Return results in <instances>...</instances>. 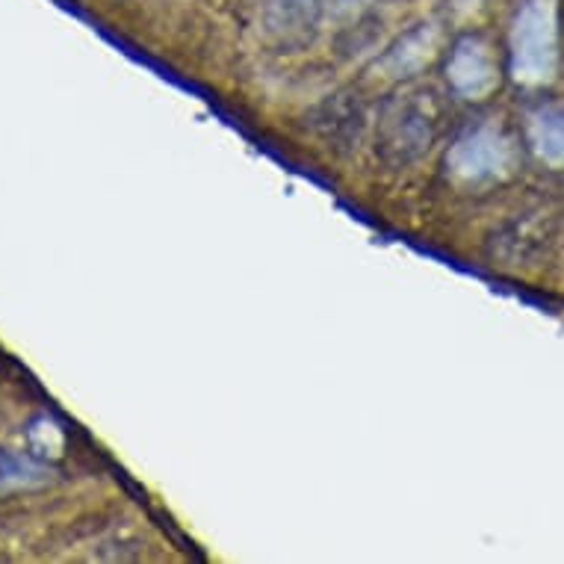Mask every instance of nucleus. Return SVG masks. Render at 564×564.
Masks as SVG:
<instances>
[{
  "label": "nucleus",
  "mask_w": 564,
  "mask_h": 564,
  "mask_svg": "<svg viewBox=\"0 0 564 564\" xmlns=\"http://www.w3.org/2000/svg\"><path fill=\"white\" fill-rule=\"evenodd\" d=\"M509 47L518 84H550L558 68V0H523L511 24Z\"/></svg>",
  "instance_id": "1"
},
{
  "label": "nucleus",
  "mask_w": 564,
  "mask_h": 564,
  "mask_svg": "<svg viewBox=\"0 0 564 564\" xmlns=\"http://www.w3.org/2000/svg\"><path fill=\"white\" fill-rule=\"evenodd\" d=\"M511 166L509 139L494 128H476L464 133L449 151V169L464 181H490Z\"/></svg>",
  "instance_id": "2"
},
{
  "label": "nucleus",
  "mask_w": 564,
  "mask_h": 564,
  "mask_svg": "<svg viewBox=\"0 0 564 564\" xmlns=\"http://www.w3.org/2000/svg\"><path fill=\"white\" fill-rule=\"evenodd\" d=\"M446 80L455 93H462L470 101H479L500 84V68L490 54V45L479 36H464L455 42L449 63H446Z\"/></svg>",
  "instance_id": "3"
},
{
  "label": "nucleus",
  "mask_w": 564,
  "mask_h": 564,
  "mask_svg": "<svg viewBox=\"0 0 564 564\" xmlns=\"http://www.w3.org/2000/svg\"><path fill=\"white\" fill-rule=\"evenodd\" d=\"M529 145L541 163L564 169V107H541L529 116Z\"/></svg>",
  "instance_id": "4"
},
{
  "label": "nucleus",
  "mask_w": 564,
  "mask_h": 564,
  "mask_svg": "<svg viewBox=\"0 0 564 564\" xmlns=\"http://www.w3.org/2000/svg\"><path fill=\"white\" fill-rule=\"evenodd\" d=\"M51 467L36 462L33 455L0 449V500L19 494V490H36L51 481Z\"/></svg>",
  "instance_id": "5"
},
{
  "label": "nucleus",
  "mask_w": 564,
  "mask_h": 564,
  "mask_svg": "<svg viewBox=\"0 0 564 564\" xmlns=\"http://www.w3.org/2000/svg\"><path fill=\"white\" fill-rule=\"evenodd\" d=\"M299 3H307V0H299Z\"/></svg>",
  "instance_id": "6"
}]
</instances>
